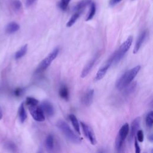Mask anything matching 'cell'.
<instances>
[{
    "instance_id": "1",
    "label": "cell",
    "mask_w": 153,
    "mask_h": 153,
    "mask_svg": "<svg viewBox=\"0 0 153 153\" xmlns=\"http://www.w3.org/2000/svg\"><path fill=\"white\" fill-rule=\"evenodd\" d=\"M140 69V66L137 65L130 70L126 71L117 80L116 82V87L118 90H123L126 85L130 84Z\"/></svg>"
},
{
    "instance_id": "2",
    "label": "cell",
    "mask_w": 153,
    "mask_h": 153,
    "mask_svg": "<svg viewBox=\"0 0 153 153\" xmlns=\"http://www.w3.org/2000/svg\"><path fill=\"white\" fill-rule=\"evenodd\" d=\"M56 125L65 137L71 142L74 143H80L82 142V138L76 135L65 121L63 120H59L57 122Z\"/></svg>"
},
{
    "instance_id": "3",
    "label": "cell",
    "mask_w": 153,
    "mask_h": 153,
    "mask_svg": "<svg viewBox=\"0 0 153 153\" xmlns=\"http://www.w3.org/2000/svg\"><path fill=\"white\" fill-rule=\"evenodd\" d=\"M133 42V36H129L127 39L124 42L117 50H116L111 56L113 59L114 65L117 64L123 57L126 52L129 50Z\"/></svg>"
},
{
    "instance_id": "4",
    "label": "cell",
    "mask_w": 153,
    "mask_h": 153,
    "mask_svg": "<svg viewBox=\"0 0 153 153\" xmlns=\"http://www.w3.org/2000/svg\"><path fill=\"white\" fill-rule=\"evenodd\" d=\"M59 51V48L57 47H56L51 52H50L49 54L41 62V63L37 67L35 72L38 74L44 72L50 65L51 62L56 59V57L58 55Z\"/></svg>"
},
{
    "instance_id": "5",
    "label": "cell",
    "mask_w": 153,
    "mask_h": 153,
    "mask_svg": "<svg viewBox=\"0 0 153 153\" xmlns=\"http://www.w3.org/2000/svg\"><path fill=\"white\" fill-rule=\"evenodd\" d=\"M129 132V126L128 123L124 124L120 129L115 141V148L118 152H121L123 149L124 141Z\"/></svg>"
},
{
    "instance_id": "6",
    "label": "cell",
    "mask_w": 153,
    "mask_h": 153,
    "mask_svg": "<svg viewBox=\"0 0 153 153\" xmlns=\"http://www.w3.org/2000/svg\"><path fill=\"white\" fill-rule=\"evenodd\" d=\"M32 118L36 121L41 122L45 120V115L40 106L33 105L27 106Z\"/></svg>"
},
{
    "instance_id": "7",
    "label": "cell",
    "mask_w": 153,
    "mask_h": 153,
    "mask_svg": "<svg viewBox=\"0 0 153 153\" xmlns=\"http://www.w3.org/2000/svg\"><path fill=\"white\" fill-rule=\"evenodd\" d=\"M112 63H113V59H112V56H111L109 57V58L107 60V61L98 70L96 75H95V78H94L95 81H99V80L102 79L104 77V76L105 75L108 69L112 65Z\"/></svg>"
},
{
    "instance_id": "8",
    "label": "cell",
    "mask_w": 153,
    "mask_h": 153,
    "mask_svg": "<svg viewBox=\"0 0 153 153\" xmlns=\"http://www.w3.org/2000/svg\"><path fill=\"white\" fill-rule=\"evenodd\" d=\"M80 123L81 124L82 131L85 136L89 140L91 144L92 145L96 144V142H97L96 139L92 128L88 124L83 122H81Z\"/></svg>"
},
{
    "instance_id": "9",
    "label": "cell",
    "mask_w": 153,
    "mask_h": 153,
    "mask_svg": "<svg viewBox=\"0 0 153 153\" xmlns=\"http://www.w3.org/2000/svg\"><path fill=\"white\" fill-rule=\"evenodd\" d=\"M140 118L137 117L134 118L131 124V128H130V133L128 136V142L130 143H132L135 137V135L136 132L140 128Z\"/></svg>"
},
{
    "instance_id": "10",
    "label": "cell",
    "mask_w": 153,
    "mask_h": 153,
    "mask_svg": "<svg viewBox=\"0 0 153 153\" xmlns=\"http://www.w3.org/2000/svg\"><path fill=\"white\" fill-rule=\"evenodd\" d=\"M100 56V53L97 52L93 57L91 60L88 61V62L87 63V65L84 66V69H82L81 74V78H84L90 72L91 69L93 68V66L94 65L95 63L97 60L98 58Z\"/></svg>"
},
{
    "instance_id": "11",
    "label": "cell",
    "mask_w": 153,
    "mask_h": 153,
    "mask_svg": "<svg viewBox=\"0 0 153 153\" xmlns=\"http://www.w3.org/2000/svg\"><path fill=\"white\" fill-rule=\"evenodd\" d=\"M40 107L47 116L51 117L54 114V108L53 105L47 100H44L42 102L40 105Z\"/></svg>"
},
{
    "instance_id": "12",
    "label": "cell",
    "mask_w": 153,
    "mask_h": 153,
    "mask_svg": "<svg viewBox=\"0 0 153 153\" xmlns=\"http://www.w3.org/2000/svg\"><path fill=\"white\" fill-rule=\"evenodd\" d=\"M147 34H148V32L146 30H145L140 33V34L139 35V37L137 39V41L136 42V44H135V45H134V49L133 51L134 54H136L137 53V51L140 49V47L144 42V41L146 38Z\"/></svg>"
},
{
    "instance_id": "13",
    "label": "cell",
    "mask_w": 153,
    "mask_h": 153,
    "mask_svg": "<svg viewBox=\"0 0 153 153\" xmlns=\"http://www.w3.org/2000/svg\"><path fill=\"white\" fill-rule=\"evenodd\" d=\"M93 96H94V90L93 89H90L86 91L85 94H84L82 101L83 104L85 106H90L93 100Z\"/></svg>"
},
{
    "instance_id": "14",
    "label": "cell",
    "mask_w": 153,
    "mask_h": 153,
    "mask_svg": "<svg viewBox=\"0 0 153 153\" xmlns=\"http://www.w3.org/2000/svg\"><path fill=\"white\" fill-rule=\"evenodd\" d=\"M20 29V26L18 23H17L16 22H12L9 23L5 27V32L7 33L11 34V33H13L16 32H17V30H19Z\"/></svg>"
},
{
    "instance_id": "15",
    "label": "cell",
    "mask_w": 153,
    "mask_h": 153,
    "mask_svg": "<svg viewBox=\"0 0 153 153\" xmlns=\"http://www.w3.org/2000/svg\"><path fill=\"white\" fill-rule=\"evenodd\" d=\"M91 1V0H81L74 7L75 11H79L81 13L87 6L90 4Z\"/></svg>"
},
{
    "instance_id": "16",
    "label": "cell",
    "mask_w": 153,
    "mask_h": 153,
    "mask_svg": "<svg viewBox=\"0 0 153 153\" xmlns=\"http://www.w3.org/2000/svg\"><path fill=\"white\" fill-rule=\"evenodd\" d=\"M136 88V82H131L130 84H128L127 85H126L123 90V94L125 96H128L133 93Z\"/></svg>"
},
{
    "instance_id": "17",
    "label": "cell",
    "mask_w": 153,
    "mask_h": 153,
    "mask_svg": "<svg viewBox=\"0 0 153 153\" xmlns=\"http://www.w3.org/2000/svg\"><path fill=\"white\" fill-rule=\"evenodd\" d=\"M18 114H19V117L20 121L22 123H23L25 121V120H26V118H27V114H26V110L25 109V106H24V103H21L19 108Z\"/></svg>"
},
{
    "instance_id": "18",
    "label": "cell",
    "mask_w": 153,
    "mask_h": 153,
    "mask_svg": "<svg viewBox=\"0 0 153 153\" xmlns=\"http://www.w3.org/2000/svg\"><path fill=\"white\" fill-rule=\"evenodd\" d=\"M69 118L71 120V122L75 129V130L79 134H80V128H79V124L78 121V120L74 114H70L69 116Z\"/></svg>"
},
{
    "instance_id": "19",
    "label": "cell",
    "mask_w": 153,
    "mask_h": 153,
    "mask_svg": "<svg viewBox=\"0 0 153 153\" xmlns=\"http://www.w3.org/2000/svg\"><path fill=\"white\" fill-rule=\"evenodd\" d=\"M45 147L47 149L51 151L54 148V138L53 135L49 134L47 136L45 139Z\"/></svg>"
},
{
    "instance_id": "20",
    "label": "cell",
    "mask_w": 153,
    "mask_h": 153,
    "mask_svg": "<svg viewBox=\"0 0 153 153\" xmlns=\"http://www.w3.org/2000/svg\"><path fill=\"white\" fill-rule=\"evenodd\" d=\"M27 50V45L25 44L23 46H22L15 54V59L16 60L21 59L22 57H23Z\"/></svg>"
},
{
    "instance_id": "21",
    "label": "cell",
    "mask_w": 153,
    "mask_h": 153,
    "mask_svg": "<svg viewBox=\"0 0 153 153\" xmlns=\"http://www.w3.org/2000/svg\"><path fill=\"white\" fill-rule=\"evenodd\" d=\"M59 96L61 98L65 99V100H68L69 99V91L68 88L66 85H62L59 90Z\"/></svg>"
},
{
    "instance_id": "22",
    "label": "cell",
    "mask_w": 153,
    "mask_h": 153,
    "mask_svg": "<svg viewBox=\"0 0 153 153\" xmlns=\"http://www.w3.org/2000/svg\"><path fill=\"white\" fill-rule=\"evenodd\" d=\"M81 13H80L79 11H75V13L71 16V17L70 18V19L69 20V21L66 23V26L69 27H71L72 26H73L74 24L76 21V20L79 18Z\"/></svg>"
},
{
    "instance_id": "23",
    "label": "cell",
    "mask_w": 153,
    "mask_h": 153,
    "mask_svg": "<svg viewBox=\"0 0 153 153\" xmlns=\"http://www.w3.org/2000/svg\"><path fill=\"white\" fill-rule=\"evenodd\" d=\"M96 5L94 4V2H92L90 3V10L88 14V16L85 19L86 21H88L90 20L93 19V17H94L95 13H96Z\"/></svg>"
},
{
    "instance_id": "24",
    "label": "cell",
    "mask_w": 153,
    "mask_h": 153,
    "mask_svg": "<svg viewBox=\"0 0 153 153\" xmlns=\"http://www.w3.org/2000/svg\"><path fill=\"white\" fill-rule=\"evenodd\" d=\"M146 125L148 128H151L153 124V112L152 111H149L145 118Z\"/></svg>"
},
{
    "instance_id": "25",
    "label": "cell",
    "mask_w": 153,
    "mask_h": 153,
    "mask_svg": "<svg viewBox=\"0 0 153 153\" xmlns=\"http://www.w3.org/2000/svg\"><path fill=\"white\" fill-rule=\"evenodd\" d=\"M38 104V100L32 97H27L26 99V105L27 106L36 105Z\"/></svg>"
},
{
    "instance_id": "26",
    "label": "cell",
    "mask_w": 153,
    "mask_h": 153,
    "mask_svg": "<svg viewBox=\"0 0 153 153\" xmlns=\"http://www.w3.org/2000/svg\"><path fill=\"white\" fill-rule=\"evenodd\" d=\"M11 5H12V7L16 11H19L22 7V2L20 1L19 0H13L12 1V3H11Z\"/></svg>"
},
{
    "instance_id": "27",
    "label": "cell",
    "mask_w": 153,
    "mask_h": 153,
    "mask_svg": "<svg viewBox=\"0 0 153 153\" xmlns=\"http://www.w3.org/2000/svg\"><path fill=\"white\" fill-rule=\"evenodd\" d=\"M70 1L71 0H60L59 3V8L63 11H66Z\"/></svg>"
},
{
    "instance_id": "28",
    "label": "cell",
    "mask_w": 153,
    "mask_h": 153,
    "mask_svg": "<svg viewBox=\"0 0 153 153\" xmlns=\"http://www.w3.org/2000/svg\"><path fill=\"white\" fill-rule=\"evenodd\" d=\"M6 148L10 150L11 151H16L17 150V146L15 145V143H14L12 142H8L6 143Z\"/></svg>"
},
{
    "instance_id": "29",
    "label": "cell",
    "mask_w": 153,
    "mask_h": 153,
    "mask_svg": "<svg viewBox=\"0 0 153 153\" xmlns=\"http://www.w3.org/2000/svg\"><path fill=\"white\" fill-rule=\"evenodd\" d=\"M136 136H137V140L140 142H142L143 141V132L142 130H138L136 132Z\"/></svg>"
},
{
    "instance_id": "30",
    "label": "cell",
    "mask_w": 153,
    "mask_h": 153,
    "mask_svg": "<svg viewBox=\"0 0 153 153\" xmlns=\"http://www.w3.org/2000/svg\"><path fill=\"white\" fill-rule=\"evenodd\" d=\"M23 93V89L22 88H20V87H18L17 88H16L14 90V94L15 96L16 97H19Z\"/></svg>"
},
{
    "instance_id": "31",
    "label": "cell",
    "mask_w": 153,
    "mask_h": 153,
    "mask_svg": "<svg viewBox=\"0 0 153 153\" xmlns=\"http://www.w3.org/2000/svg\"><path fill=\"white\" fill-rule=\"evenodd\" d=\"M134 147H135V152L136 153H140V146L139 145V143H138V142H137V140L136 137H134Z\"/></svg>"
},
{
    "instance_id": "32",
    "label": "cell",
    "mask_w": 153,
    "mask_h": 153,
    "mask_svg": "<svg viewBox=\"0 0 153 153\" xmlns=\"http://www.w3.org/2000/svg\"><path fill=\"white\" fill-rule=\"evenodd\" d=\"M122 0H109V5L111 7H114L119 2H120Z\"/></svg>"
},
{
    "instance_id": "33",
    "label": "cell",
    "mask_w": 153,
    "mask_h": 153,
    "mask_svg": "<svg viewBox=\"0 0 153 153\" xmlns=\"http://www.w3.org/2000/svg\"><path fill=\"white\" fill-rule=\"evenodd\" d=\"M36 0H26V5L27 7H29L31 5H32L34 2Z\"/></svg>"
},
{
    "instance_id": "34",
    "label": "cell",
    "mask_w": 153,
    "mask_h": 153,
    "mask_svg": "<svg viewBox=\"0 0 153 153\" xmlns=\"http://www.w3.org/2000/svg\"><path fill=\"white\" fill-rule=\"evenodd\" d=\"M148 139L149 140L150 142H152L153 140V136L152 134H151L149 136H148Z\"/></svg>"
},
{
    "instance_id": "35",
    "label": "cell",
    "mask_w": 153,
    "mask_h": 153,
    "mask_svg": "<svg viewBox=\"0 0 153 153\" xmlns=\"http://www.w3.org/2000/svg\"><path fill=\"white\" fill-rule=\"evenodd\" d=\"M2 109L0 107V120L2 118Z\"/></svg>"
},
{
    "instance_id": "36",
    "label": "cell",
    "mask_w": 153,
    "mask_h": 153,
    "mask_svg": "<svg viewBox=\"0 0 153 153\" xmlns=\"http://www.w3.org/2000/svg\"><path fill=\"white\" fill-rule=\"evenodd\" d=\"M132 1H133V0H132Z\"/></svg>"
}]
</instances>
